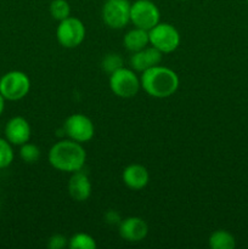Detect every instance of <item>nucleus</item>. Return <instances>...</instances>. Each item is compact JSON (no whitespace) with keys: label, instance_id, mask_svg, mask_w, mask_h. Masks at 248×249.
Returning a JSON list of instances; mask_svg holds the SVG:
<instances>
[{"label":"nucleus","instance_id":"nucleus-1","mask_svg":"<svg viewBox=\"0 0 248 249\" xmlns=\"http://www.w3.org/2000/svg\"><path fill=\"white\" fill-rule=\"evenodd\" d=\"M48 160L51 167L56 170L72 174L78 170H83L87 162V152L83 143L65 139L51 146Z\"/></svg>","mask_w":248,"mask_h":249},{"label":"nucleus","instance_id":"nucleus-2","mask_svg":"<svg viewBox=\"0 0 248 249\" xmlns=\"http://www.w3.org/2000/svg\"><path fill=\"white\" fill-rule=\"evenodd\" d=\"M141 88L155 99H167L173 96L179 89V75L172 68L158 65L141 73Z\"/></svg>","mask_w":248,"mask_h":249},{"label":"nucleus","instance_id":"nucleus-3","mask_svg":"<svg viewBox=\"0 0 248 249\" xmlns=\"http://www.w3.org/2000/svg\"><path fill=\"white\" fill-rule=\"evenodd\" d=\"M109 89L121 99H131L136 96L141 88L140 78L131 68L121 67L109 74Z\"/></svg>","mask_w":248,"mask_h":249},{"label":"nucleus","instance_id":"nucleus-4","mask_svg":"<svg viewBox=\"0 0 248 249\" xmlns=\"http://www.w3.org/2000/svg\"><path fill=\"white\" fill-rule=\"evenodd\" d=\"M31 90V79L22 71H10L0 78V94L7 101H18Z\"/></svg>","mask_w":248,"mask_h":249},{"label":"nucleus","instance_id":"nucleus-5","mask_svg":"<svg viewBox=\"0 0 248 249\" xmlns=\"http://www.w3.org/2000/svg\"><path fill=\"white\" fill-rule=\"evenodd\" d=\"M150 44L162 53H170L180 45V33L173 24L159 22L148 31Z\"/></svg>","mask_w":248,"mask_h":249},{"label":"nucleus","instance_id":"nucleus-6","mask_svg":"<svg viewBox=\"0 0 248 249\" xmlns=\"http://www.w3.org/2000/svg\"><path fill=\"white\" fill-rule=\"evenodd\" d=\"M85 26L77 17H67L58 22L56 28V39L66 49H74L79 46L85 39Z\"/></svg>","mask_w":248,"mask_h":249},{"label":"nucleus","instance_id":"nucleus-7","mask_svg":"<svg viewBox=\"0 0 248 249\" xmlns=\"http://www.w3.org/2000/svg\"><path fill=\"white\" fill-rule=\"evenodd\" d=\"M131 2L129 0H106L102 5V21L112 29H123L130 22Z\"/></svg>","mask_w":248,"mask_h":249},{"label":"nucleus","instance_id":"nucleus-8","mask_svg":"<svg viewBox=\"0 0 248 249\" xmlns=\"http://www.w3.org/2000/svg\"><path fill=\"white\" fill-rule=\"evenodd\" d=\"M130 22L134 27L150 31L160 22V12L153 0H136L130 7Z\"/></svg>","mask_w":248,"mask_h":249},{"label":"nucleus","instance_id":"nucleus-9","mask_svg":"<svg viewBox=\"0 0 248 249\" xmlns=\"http://www.w3.org/2000/svg\"><path fill=\"white\" fill-rule=\"evenodd\" d=\"M63 131L68 139L85 143L95 135V125L91 119L83 113H73L63 123Z\"/></svg>","mask_w":248,"mask_h":249},{"label":"nucleus","instance_id":"nucleus-10","mask_svg":"<svg viewBox=\"0 0 248 249\" xmlns=\"http://www.w3.org/2000/svg\"><path fill=\"white\" fill-rule=\"evenodd\" d=\"M119 236L124 241L130 243H138L145 240L148 233V225L142 218L129 216L122 220L118 226Z\"/></svg>","mask_w":248,"mask_h":249},{"label":"nucleus","instance_id":"nucleus-11","mask_svg":"<svg viewBox=\"0 0 248 249\" xmlns=\"http://www.w3.org/2000/svg\"><path fill=\"white\" fill-rule=\"evenodd\" d=\"M5 139L11 145L21 146L28 142L32 135V129L28 121L21 116L12 117L5 125Z\"/></svg>","mask_w":248,"mask_h":249},{"label":"nucleus","instance_id":"nucleus-12","mask_svg":"<svg viewBox=\"0 0 248 249\" xmlns=\"http://www.w3.org/2000/svg\"><path fill=\"white\" fill-rule=\"evenodd\" d=\"M162 60L163 53L151 45L146 46L142 50L131 53L130 66L131 70H134L135 72L142 73L150 68L155 67V66L160 65Z\"/></svg>","mask_w":248,"mask_h":249},{"label":"nucleus","instance_id":"nucleus-13","mask_svg":"<svg viewBox=\"0 0 248 249\" xmlns=\"http://www.w3.org/2000/svg\"><path fill=\"white\" fill-rule=\"evenodd\" d=\"M68 194L75 202H85L91 196L92 186L89 177L83 170L72 173L68 180Z\"/></svg>","mask_w":248,"mask_h":249},{"label":"nucleus","instance_id":"nucleus-14","mask_svg":"<svg viewBox=\"0 0 248 249\" xmlns=\"http://www.w3.org/2000/svg\"><path fill=\"white\" fill-rule=\"evenodd\" d=\"M122 179L126 187L134 190V191H139L147 186L148 181H150V174L142 164L133 163L124 168L123 173H122Z\"/></svg>","mask_w":248,"mask_h":249},{"label":"nucleus","instance_id":"nucleus-15","mask_svg":"<svg viewBox=\"0 0 248 249\" xmlns=\"http://www.w3.org/2000/svg\"><path fill=\"white\" fill-rule=\"evenodd\" d=\"M150 44V38H148V31L139 27H134L133 29L128 31L123 38L124 48L131 53L140 51L148 46Z\"/></svg>","mask_w":248,"mask_h":249},{"label":"nucleus","instance_id":"nucleus-16","mask_svg":"<svg viewBox=\"0 0 248 249\" xmlns=\"http://www.w3.org/2000/svg\"><path fill=\"white\" fill-rule=\"evenodd\" d=\"M208 246L212 249H233L236 247V240L229 231L216 230L209 236Z\"/></svg>","mask_w":248,"mask_h":249},{"label":"nucleus","instance_id":"nucleus-17","mask_svg":"<svg viewBox=\"0 0 248 249\" xmlns=\"http://www.w3.org/2000/svg\"><path fill=\"white\" fill-rule=\"evenodd\" d=\"M68 247L71 249H95L97 245L91 235L85 232H78L70 238Z\"/></svg>","mask_w":248,"mask_h":249},{"label":"nucleus","instance_id":"nucleus-18","mask_svg":"<svg viewBox=\"0 0 248 249\" xmlns=\"http://www.w3.org/2000/svg\"><path fill=\"white\" fill-rule=\"evenodd\" d=\"M51 17L56 21H62L71 16V5L67 0H53L49 6Z\"/></svg>","mask_w":248,"mask_h":249},{"label":"nucleus","instance_id":"nucleus-19","mask_svg":"<svg viewBox=\"0 0 248 249\" xmlns=\"http://www.w3.org/2000/svg\"><path fill=\"white\" fill-rule=\"evenodd\" d=\"M40 148L32 142H26L19 146V157L27 164H34L40 160Z\"/></svg>","mask_w":248,"mask_h":249},{"label":"nucleus","instance_id":"nucleus-20","mask_svg":"<svg viewBox=\"0 0 248 249\" xmlns=\"http://www.w3.org/2000/svg\"><path fill=\"white\" fill-rule=\"evenodd\" d=\"M15 153L12 150V145L6 139L0 138V169L10 167L14 162Z\"/></svg>","mask_w":248,"mask_h":249},{"label":"nucleus","instance_id":"nucleus-21","mask_svg":"<svg viewBox=\"0 0 248 249\" xmlns=\"http://www.w3.org/2000/svg\"><path fill=\"white\" fill-rule=\"evenodd\" d=\"M101 67L105 72L111 74L114 71L123 67V58H122L118 53H108V55H106L102 58Z\"/></svg>","mask_w":248,"mask_h":249},{"label":"nucleus","instance_id":"nucleus-22","mask_svg":"<svg viewBox=\"0 0 248 249\" xmlns=\"http://www.w3.org/2000/svg\"><path fill=\"white\" fill-rule=\"evenodd\" d=\"M68 241H70V238L66 237L65 235H61V233H55V235H53L50 238H49L48 248L63 249V248L68 247Z\"/></svg>","mask_w":248,"mask_h":249},{"label":"nucleus","instance_id":"nucleus-23","mask_svg":"<svg viewBox=\"0 0 248 249\" xmlns=\"http://www.w3.org/2000/svg\"><path fill=\"white\" fill-rule=\"evenodd\" d=\"M123 219L121 218V214L117 211H108L105 214V221H106L108 225L112 226H119V224L122 223Z\"/></svg>","mask_w":248,"mask_h":249},{"label":"nucleus","instance_id":"nucleus-24","mask_svg":"<svg viewBox=\"0 0 248 249\" xmlns=\"http://www.w3.org/2000/svg\"><path fill=\"white\" fill-rule=\"evenodd\" d=\"M4 108H5V99L2 97V95L0 94V116H1V113L4 112Z\"/></svg>","mask_w":248,"mask_h":249},{"label":"nucleus","instance_id":"nucleus-25","mask_svg":"<svg viewBox=\"0 0 248 249\" xmlns=\"http://www.w3.org/2000/svg\"><path fill=\"white\" fill-rule=\"evenodd\" d=\"M180 1H185V0H180Z\"/></svg>","mask_w":248,"mask_h":249},{"label":"nucleus","instance_id":"nucleus-26","mask_svg":"<svg viewBox=\"0 0 248 249\" xmlns=\"http://www.w3.org/2000/svg\"><path fill=\"white\" fill-rule=\"evenodd\" d=\"M247 2H248V0H247Z\"/></svg>","mask_w":248,"mask_h":249}]
</instances>
